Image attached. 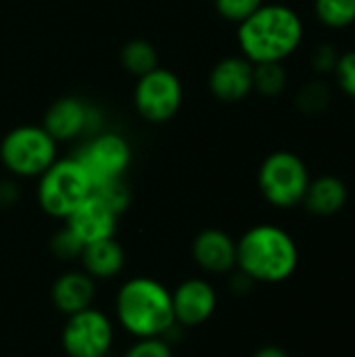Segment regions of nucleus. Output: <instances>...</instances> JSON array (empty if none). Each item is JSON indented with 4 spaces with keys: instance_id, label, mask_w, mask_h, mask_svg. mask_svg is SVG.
<instances>
[{
    "instance_id": "1",
    "label": "nucleus",
    "mask_w": 355,
    "mask_h": 357,
    "mask_svg": "<svg viewBox=\"0 0 355 357\" xmlns=\"http://www.w3.org/2000/svg\"><path fill=\"white\" fill-rule=\"evenodd\" d=\"M303 21L287 4H262L253 15L239 23L236 42L241 54L257 63H282L295 54L303 42Z\"/></svg>"
},
{
    "instance_id": "2",
    "label": "nucleus",
    "mask_w": 355,
    "mask_h": 357,
    "mask_svg": "<svg viewBox=\"0 0 355 357\" xmlns=\"http://www.w3.org/2000/svg\"><path fill=\"white\" fill-rule=\"evenodd\" d=\"M113 312L119 328L132 339H167L176 328L172 291L151 276L128 278L117 289Z\"/></svg>"
},
{
    "instance_id": "3",
    "label": "nucleus",
    "mask_w": 355,
    "mask_h": 357,
    "mask_svg": "<svg viewBox=\"0 0 355 357\" xmlns=\"http://www.w3.org/2000/svg\"><path fill=\"white\" fill-rule=\"evenodd\" d=\"M297 266V243L280 226L257 224L236 241V270L251 282H285L295 274Z\"/></svg>"
},
{
    "instance_id": "4",
    "label": "nucleus",
    "mask_w": 355,
    "mask_h": 357,
    "mask_svg": "<svg viewBox=\"0 0 355 357\" xmlns=\"http://www.w3.org/2000/svg\"><path fill=\"white\" fill-rule=\"evenodd\" d=\"M92 188L90 176L75 157L56 159L38 178V203L46 215L67 220L92 195Z\"/></svg>"
},
{
    "instance_id": "5",
    "label": "nucleus",
    "mask_w": 355,
    "mask_h": 357,
    "mask_svg": "<svg viewBox=\"0 0 355 357\" xmlns=\"http://www.w3.org/2000/svg\"><path fill=\"white\" fill-rule=\"evenodd\" d=\"M310 172L303 159L291 151L270 153L257 172V186L262 197L278 209L301 205L310 186Z\"/></svg>"
},
{
    "instance_id": "6",
    "label": "nucleus",
    "mask_w": 355,
    "mask_h": 357,
    "mask_svg": "<svg viewBox=\"0 0 355 357\" xmlns=\"http://www.w3.org/2000/svg\"><path fill=\"white\" fill-rule=\"evenodd\" d=\"M0 159L17 178H40L56 161V140L42 126H19L2 138Z\"/></svg>"
},
{
    "instance_id": "7",
    "label": "nucleus",
    "mask_w": 355,
    "mask_h": 357,
    "mask_svg": "<svg viewBox=\"0 0 355 357\" xmlns=\"http://www.w3.org/2000/svg\"><path fill=\"white\" fill-rule=\"evenodd\" d=\"M115 343L113 320L94 305L65 318L61 347L65 357H109Z\"/></svg>"
},
{
    "instance_id": "8",
    "label": "nucleus",
    "mask_w": 355,
    "mask_h": 357,
    "mask_svg": "<svg viewBox=\"0 0 355 357\" xmlns=\"http://www.w3.org/2000/svg\"><path fill=\"white\" fill-rule=\"evenodd\" d=\"M134 105L146 121H169L182 105V84L178 75L163 67L140 75L134 88Z\"/></svg>"
},
{
    "instance_id": "9",
    "label": "nucleus",
    "mask_w": 355,
    "mask_h": 357,
    "mask_svg": "<svg viewBox=\"0 0 355 357\" xmlns=\"http://www.w3.org/2000/svg\"><path fill=\"white\" fill-rule=\"evenodd\" d=\"M75 159L82 163L92 184H98V182L123 178L132 161V149L123 136L115 132H100L94 134L80 149Z\"/></svg>"
},
{
    "instance_id": "10",
    "label": "nucleus",
    "mask_w": 355,
    "mask_h": 357,
    "mask_svg": "<svg viewBox=\"0 0 355 357\" xmlns=\"http://www.w3.org/2000/svg\"><path fill=\"white\" fill-rule=\"evenodd\" d=\"M176 326H203L218 310V291L205 278H186L172 291Z\"/></svg>"
},
{
    "instance_id": "11",
    "label": "nucleus",
    "mask_w": 355,
    "mask_h": 357,
    "mask_svg": "<svg viewBox=\"0 0 355 357\" xmlns=\"http://www.w3.org/2000/svg\"><path fill=\"white\" fill-rule=\"evenodd\" d=\"M98 111L75 96H65L52 102L44 115V130L56 140H73L84 132H96Z\"/></svg>"
},
{
    "instance_id": "12",
    "label": "nucleus",
    "mask_w": 355,
    "mask_h": 357,
    "mask_svg": "<svg viewBox=\"0 0 355 357\" xmlns=\"http://www.w3.org/2000/svg\"><path fill=\"white\" fill-rule=\"evenodd\" d=\"M209 90L222 102H241L253 92V63L241 56H224L209 73Z\"/></svg>"
},
{
    "instance_id": "13",
    "label": "nucleus",
    "mask_w": 355,
    "mask_h": 357,
    "mask_svg": "<svg viewBox=\"0 0 355 357\" xmlns=\"http://www.w3.org/2000/svg\"><path fill=\"white\" fill-rule=\"evenodd\" d=\"M192 259L207 274H230L236 270V241L220 228H207L192 241Z\"/></svg>"
},
{
    "instance_id": "14",
    "label": "nucleus",
    "mask_w": 355,
    "mask_h": 357,
    "mask_svg": "<svg viewBox=\"0 0 355 357\" xmlns=\"http://www.w3.org/2000/svg\"><path fill=\"white\" fill-rule=\"evenodd\" d=\"M117 220L119 215L111 211L103 201H98L94 195H90L67 220L65 226L84 243H96L103 238H111L117 232Z\"/></svg>"
},
{
    "instance_id": "15",
    "label": "nucleus",
    "mask_w": 355,
    "mask_h": 357,
    "mask_svg": "<svg viewBox=\"0 0 355 357\" xmlns=\"http://www.w3.org/2000/svg\"><path fill=\"white\" fill-rule=\"evenodd\" d=\"M94 297H96V280H92L82 268L63 272L61 276H56V280L50 287V301L54 310L65 318L92 307Z\"/></svg>"
},
{
    "instance_id": "16",
    "label": "nucleus",
    "mask_w": 355,
    "mask_h": 357,
    "mask_svg": "<svg viewBox=\"0 0 355 357\" xmlns=\"http://www.w3.org/2000/svg\"><path fill=\"white\" fill-rule=\"evenodd\" d=\"M80 266L82 270L96 282L100 280H111L121 274L126 266V251L117 243L115 236L103 238L90 245H84V251L80 255Z\"/></svg>"
},
{
    "instance_id": "17",
    "label": "nucleus",
    "mask_w": 355,
    "mask_h": 357,
    "mask_svg": "<svg viewBox=\"0 0 355 357\" xmlns=\"http://www.w3.org/2000/svg\"><path fill=\"white\" fill-rule=\"evenodd\" d=\"M349 199L347 184L337 176H320L310 180V186L305 190V197L301 205L318 218H331L337 215Z\"/></svg>"
},
{
    "instance_id": "18",
    "label": "nucleus",
    "mask_w": 355,
    "mask_h": 357,
    "mask_svg": "<svg viewBox=\"0 0 355 357\" xmlns=\"http://www.w3.org/2000/svg\"><path fill=\"white\" fill-rule=\"evenodd\" d=\"M331 100H333V94H331L328 84L322 79H312L297 90L295 107L305 117H320L322 113L328 111Z\"/></svg>"
},
{
    "instance_id": "19",
    "label": "nucleus",
    "mask_w": 355,
    "mask_h": 357,
    "mask_svg": "<svg viewBox=\"0 0 355 357\" xmlns=\"http://www.w3.org/2000/svg\"><path fill=\"white\" fill-rule=\"evenodd\" d=\"M119 59H121V65L126 67V71H130L132 75H138V77L153 71L155 67H159L157 50L146 40H130L128 44H123Z\"/></svg>"
},
{
    "instance_id": "20",
    "label": "nucleus",
    "mask_w": 355,
    "mask_h": 357,
    "mask_svg": "<svg viewBox=\"0 0 355 357\" xmlns=\"http://www.w3.org/2000/svg\"><path fill=\"white\" fill-rule=\"evenodd\" d=\"M316 19L328 29H345L355 23V0H314Z\"/></svg>"
},
{
    "instance_id": "21",
    "label": "nucleus",
    "mask_w": 355,
    "mask_h": 357,
    "mask_svg": "<svg viewBox=\"0 0 355 357\" xmlns=\"http://www.w3.org/2000/svg\"><path fill=\"white\" fill-rule=\"evenodd\" d=\"M289 73L282 63H257L253 65V90L262 96H278L287 90Z\"/></svg>"
},
{
    "instance_id": "22",
    "label": "nucleus",
    "mask_w": 355,
    "mask_h": 357,
    "mask_svg": "<svg viewBox=\"0 0 355 357\" xmlns=\"http://www.w3.org/2000/svg\"><path fill=\"white\" fill-rule=\"evenodd\" d=\"M92 195L98 201H103L117 215H121L130 207V201H132V192H130L128 184L123 182V178H115V180H107V182L94 184Z\"/></svg>"
},
{
    "instance_id": "23",
    "label": "nucleus",
    "mask_w": 355,
    "mask_h": 357,
    "mask_svg": "<svg viewBox=\"0 0 355 357\" xmlns=\"http://www.w3.org/2000/svg\"><path fill=\"white\" fill-rule=\"evenodd\" d=\"M50 251L61 261H73V259H80V255L84 251V243L67 226H63L50 238Z\"/></svg>"
},
{
    "instance_id": "24",
    "label": "nucleus",
    "mask_w": 355,
    "mask_h": 357,
    "mask_svg": "<svg viewBox=\"0 0 355 357\" xmlns=\"http://www.w3.org/2000/svg\"><path fill=\"white\" fill-rule=\"evenodd\" d=\"M213 2H216V10L220 13L222 19L239 25L249 15H253L266 0H213Z\"/></svg>"
},
{
    "instance_id": "25",
    "label": "nucleus",
    "mask_w": 355,
    "mask_h": 357,
    "mask_svg": "<svg viewBox=\"0 0 355 357\" xmlns=\"http://www.w3.org/2000/svg\"><path fill=\"white\" fill-rule=\"evenodd\" d=\"M121 357H174V351L165 337H151L134 339V343L123 351Z\"/></svg>"
},
{
    "instance_id": "26",
    "label": "nucleus",
    "mask_w": 355,
    "mask_h": 357,
    "mask_svg": "<svg viewBox=\"0 0 355 357\" xmlns=\"http://www.w3.org/2000/svg\"><path fill=\"white\" fill-rule=\"evenodd\" d=\"M335 82L339 86V90L355 100V50H347L343 54H339V61L335 65Z\"/></svg>"
},
{
    "instance_id": "27",
    "label": "nucleus",
    "mask_w": 355,
    "mask_h": 357,
    "mask_svg": "<svg viewBox=\"0 0 355 357\" xmlns=\"http://www.w3.org/2000/svg\"><path fill=\"white\" fill-rule=\"evenodd\" d=\"M339 61V52L333 44H320L314 54H312V67L314 71H318L320 75L324 73H333L335 71V65Z\"/></svg>"
},
{
    "instance_id": "28",
    "label": "nucleus",
    "mask_w": 355,
    "mask_h": 357,
    "mask_svg": "<svg viewBox=\"0 0 355 357\" xmlns=\"http://www.w3.org/2000/svg\"><path fill=\"white\" fill-rule=\"evenodd\" d=\"M17 199V190L10 182H0V207L13 205Z\"/></svg>"
},
{
    "instance_id": "29",
    "label": "nucleus",
    "mask_w": 355,
    "mask_h": 357,
    "mask_svg": "<svg viewBox=\"0 0 355 357\" xmlns=\"http://www.w3.org/2000/svg\"><path fill=\"white\" fill-rule=\"evenodd\" d=\"M251 357H289V354L276 345H266V347H259Z\"/></svg>"
}]
</instances>
